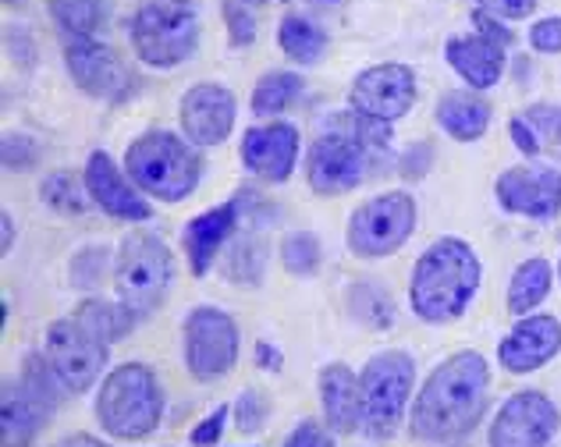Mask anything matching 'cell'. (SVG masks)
I'll use <instances>...</instances> for the list:
<instances>
[{"label":"cell","instance_id":"cell-45","mask_svg":"<svg viewBox=\"0 0 561 447\" xmlns=\"http://www.w3.org/2000/svg\"><path fill=\"white\" fill-rule=\"evenodd\" d=\"M0 224H4V245H0V249L11 252V242H14V217L4 210V217H0Z\"/></svg>","mask_w":561,"mask_h":447},{"label":"cell","instance_id":"cell-8","mask_svg":"<svg viewBox=\"0 0 561 447\" xmlns=\"http://www.w3.org/2000/svg\"><path fill=\"white\" fill-rule=\"evenodd\" d=\"M199 8L188 4H139L131 19V47L150 68H174L199 47Z\"/></svg>","mask_w":561,"mask_h":447},{"label":"cell","instance_id":"cell-43","mask_svg":"<svg viewBox=\"0 0 561 447\" xmlns=\"http://www.w3.org/2000/svg\"><path fill=\"white\" fill-rule=\"evenodd\" d=\"M280 363H285V355H280L274 345H267V341H260V345H256V366L260 369H280Z\"/></svg>","mask_w":561,"mask_h":447},{"label":"cell","instance_id":"cell-11","mask_svg":"<svg viewBox=\"0 0 561 447\" xmlns=\"http://www.w3.org/2000/svg\"><path fill=\"white\" fill-rule=\"evenodd\" d=\"M107 352H111V341L100 337L90 323L76 317V312L50 323L47 348H43L47 363L54 366V373L61 377L68 391H90L103 373V366H107Z\"/></svg>","mask_w":561,"mask_h":447},{"label":"cell","instance_id":"cell-23","mask_svg":"<svg viewBox=\"0 0 561 447\" xmlns=\"http://www.w3.org/2000/svg\"><path fill=\"white\" fill-rule=\"evenodd\" d=\"M445 57H448V65L459 71L472 89H477V93L501 82V71H505V50L494 47V43L483 39L480 33L451 36L445 43Z\"/></svg>","mask_w":561,"mask_h":447},{"label":"cell","instance_id":"cell-16","mask_svg":"<svg viewBox=\"0 0 561 447\" xmlns=\"http://www.w3.org/2000/svg\"><path fill=\"white\" fill-rule=\"evenodd\" d=\"M501 210L529 220H554L561 214V171L548 163L534 168H508L494 182Z\"/></svg>","mask_w":561,"mask_h":447},{"label":"cell","instance_id":"cell-48","mask_svg":"<svg viewBox=\"0 0 561 447\" xmlns=\"http://www.w3.org/2000/svg\"><path fill=\"white\" fill-rule=\"evenodd\" d=\"M242 4H263V0H242Z\"/></svg>","mask_w":561,"mask_h":447},{"label":"cell","instance_id":"cell-14","mask_svg":"<svg viewBox=\"0 0 561 447\" xmlns=\"http://www.w3.org/2000/svg\"><path fill=\"white\" fill-rule=\"evenodd\" d=\"M65 65L71 71V79L82 89V93H90L93 100H125L131 93V79L128 65L122 61V54L103 47L93 36H68L65 43Z\"/></svg>","mask_w":561,"mask_h":447},{"label":"cell","instance_id":"cell-10","mask_svg":"<svg viewBox=\"0 0 561 447\" xmlns=\"http://www.w3.org/2000/svg\"><path fill=\"white\" fill-rule=\"evenodd\" d=\"M412 228H416V199L409 192H383L352 214L348 249L366 260L391 256L409 242Z\"/></svg>","mask_w":561,"mask_h":447},{"label":"cell","instance_id":"cell-27","mask_svg":"<svg viewBox=\"0 0 561 447\" xmlns=\"http://www.w3.org/2000/svg\"><path fill=\"white\" fill-rule=\"evenodd\" d=\"M302 93V79L295 71H267L253 89V114L274 117L291 107V100Z\"/></svg>","mask_w":561,"mask_h":447},{"label":"cell","instance_id":"cell-44","mask_svg":"<svg viewBox=\"0 0 561 447\" xmlns=\"http://www.w3.org/2000/svg\"><path fill=\"white\" fill-rule=\"evenodd\" d=\"M54 447H107L103 440L90 437V434H76V437H65V440H57Z\"/></svg>","mask_w":561,"mask_h":447},{"label":"cell","instance_id":"cell-2","mask_svg":"<svg viewBox=\"0 0 561 447\" xmlns=\"http://www.w3.org/2000/svg\"><path fill=\"white\" fill-rule=\"evenodd\" d=\"M391 142V125L366 117L359 111H345L328 117V125L309 146L306 174L309 188L317 196H337V192H352L363 185L374 163L383 157Z\"/></svg>","mask_w":561,"mask_h":447},{"label":"cell","instance_id":"cell-41","mask_svg":"<svg viewBox=\"0 0 561 447\" xmlns=\"http://www.w3.org/2000/svg\"><path fill=\"white\" fill-rule=\"evenodd\" d=\"M480 8L497 14V19H526V14H534L537 0H480Z\"/></svg>","mask_w":561,"mask_h":447},{"label":"cell","instance_id":"cell-1","mask_svg":"<svg viewBox=\"0 0 561 447\" xmlns=\"http://www.w3.org/2000/svg\"><path fill=\"white\" fill-rule=\"evenodd\" d=\"M491 401V369L480 352H455L434 366L412 405V437L426 444L462 440L483 420Z\"/></svg>","mask_w":561,"mask_h":447},{"label":"cell","instance_id":"cell-15","mask_svg":"<svg viewBox=\"0 0 561 447\" xmlns=\"http://www.w3.org/2000/svg\"><path fill=\"white\" fill-rule=\"evenodd\" d=\"M348 103H352V111L391 125L398 117H405L412 111V103H416V71L398 61L366 68L359 79L352 82Z\"/></svg>","mask_w":561,"mask_h":447},{"label":"cell","instance_id":"cell-49","mask_svg":"<svg viewBox=\"0 0 561 447\" xmlns=\"http://www.w3.org/2000/svg\"><path fill=\"white\" fill-rule=\"evenodd\" d=\"M558 277H561V263H558Z\"/></svg>","mask_w":561,"mask_h":447},{"label":"cell","instance_id":"cell-37","mask_svg":"<svg viewBox=\"0 0 561 447\" xmlns=\"http://www.w3.org/2000/svg\"><path fill=\"white\" fill-rule=\"evenodd\" d=\"M529 43H534V50H540V54H561V19L558 14H548V19L529 25Z\"/></svg>","mask_w":561,"mask_h":447},{"label":"cell","instance_id":"cell-35","mask_svg":"<svg viewBox=\"0 0 561 447\" xmlns=\"http://www.w3.org/2000/svg\"><path fill=\"white\" fill-rule=\"evenodd\" d=\"M234 415H239V429L242 434H253L263 423H267V398L260 391H245L234 405Z\"/></svg>","mask_w":561,"mask_h":447},{"label":"cell","instance_id":"cell-3","mask_svg":"<svg viewBox=\"0 0 561 447\" xmlns=\"http://www.w3.org/2000/svg\"><path fill=\"white\" fill-rule=\"evenodd\" d=\"M483 266L462 238H437L412 266L409 302L412 312L426 323H451L469 309L480 291Z\"/></svg>","mask_w":561,"mask_h":447},{"label":"cell","instance_id":"cell-22","mask_svg":"<svg viewBox=\"0 0 561 447\" xmlns=\"http://www.w3.org/2000/svg\"><path fill=\"white\" fill-rule=\"evenodd\" d=\"M320 405L334 434H356L363 423V387L345 363L320 369Z\"/></svg>","mask_w":561,"mask_h":447},{"label":"cell","instance_id":"cell-6","mask_svg":"<svg viewBox=\"0 0 561 447\" xmlns=\"http://www.w3.org/2000/svg\"><path fill=\"white\" fill-rule=\"evenodd\" d=\"M174 280V263L168 245L150 231L125 234L117 252V298L131 309V317H150L164 302Z\"/></svg>","mask_w":561,"mask_h":447},{"label":"cell","instance_id":"cell-17","mask_svg":"<svg viewBox=\"0 0 561 447\" xmlns=\"http://www.w3.org/2000/svg\"><path fill=\"white\" fill-rule=\"evenodd\" d=\"M234 114H239V103H234L231 89L217 82H203V85H192L182 96L179 122L192 146H220L231 136Z\"/></svg>","mask_w":561,"mask_h":447},{"label":"cell","instance_id":"cell-7","mask_svg":"<svg viewBox=\"0 0 561 447\" xmlns=\"http://www.w3.org/2000/svg\"><path fill=\"white\" fill-rule=\"evenodd\" d=\"M57 383L61 377L47 363V355H28L22 366L19 380L4 383V415H0V434H4V447H33L36 434L43 429V420L57 409ZM65 387V383H61ZM68 391V387H65Z\"/></svg>","mask_w":561,"mask_h":447},{"label":"cell","instance_id":"cell-5","mask_svg":"<svg viewBox=\"0 0 561 447\" xmlns=\"http://www.w3.org/2000/svg\"><path fill=\"white\" fill-rule=\"evenodd\" d=\"M96 415L103 429L117 440L150 437L164 415V391H160L153 369L142 363H125L107 373L96 398Z\"/></svg>","mask_w":561,"mask_h":447},{"label":"cell","instance_id":"cell-21","mask_svg":"<svg viewBox=\"0 0 561 447\" xmlns=\"http://www.w3.org/2000/svg\"><path fill=\"white\" fill-rule=\"evenodd\" d=\"M239 210H242V196L231 199L225 206H214V210H206L199 217H192L182 231V242H185V252H188V266L196 277H206L210 274L214 260L220 256V245L228 242L239 228Z\"/></svg>","mask_w":561,"mask_h":447},{"label":"cell","instance_id":"cell-9","mask_svg":"<svg viewBox=\"0 0 561 447\" xmlns=\"http://www.w3.org/2000/svg\"><path fill=\"white\" fill-rule=\"evenodd\" d=\"M412 383H416V363L409 352H380L363 366V426L377 440H388L402 423Z\"/></svg>","mask_w":561,"mask_h":447},{"label":"cell","instance_id":"cell-12","mask_svg":"<svg viewBox=\"0 0 561 447\" xmlns=\"http://www.w3.org/2000/svg\"><path fill=\"white\" fill-rule=\"evenodd\" d=\"M239 363V326L225 309L199 306L185 317V366L196 380H220Z\"/></svg>","mask_w":561,"mask_h":447},{"label":"cell","instance_id":"cell-25","mask_svg":"<svg viewBox=\"0 0 561 447\" xmlns=\"http://www.w3.org/2000/svg\"><path fill=\"white\" fill-rule=\"evenodd\" d=\"M554 271L543 256L523 260L515 266L512 285H508V312L512 317H534V309L551 295Z\"/></svg>","mask_w":561,"mask_h":447},{"label":"cell","instance_id":"cell-32","mask_svg":"<svg viewBox=\"0 0 561 447\" xmlns=\"http://www.w3.org/2000/svg\"><path fill=\"white\" fill-rule=\"evenodd\" d=\"M526 122L534 125L540 142L561 146V107H554V103H534V107L526 111Z\"/></svg>","mask_w":561,"mask_h":447},{"label":"cell","instance_id":"cell-30","mask_svg":"<svg viewBox=\"0 0 561 447\" xmlns=\"http://www.w3.org/2000/svg\"><path fill=\"white\" fill-rule=\"evenodd\" d=\"M85 185V182H82ZM82 185L76 174L68 171H57L43 182V203L54 206L61 214H82L85 210V196H82Z\"/></svg>","mask_w":561,"mask_h":447},{"label":"cell","instance_id":"cell-42","mask_svg":"<svg viewBox=\"0 0 561 447\" xmlns=\"http://www.w3.org/2000/svg\"><path fill=\"white\" fill-rule=\"evenodd\" d=\"M431 157H434V149L431 146H412L409 149V157L402 160V174L405 177H423L426 174V163H431Z\"/></svg>","mask_w":561,"mask_h":447},{"label":"cell","instance_id":"cell-28","mask_svg":"<svg viewBox=\"0 0 561 447\" xmlns=\"http://www.w3.org/2000/svg\"><path fill=\"white\" fill-rule=\"evenodd\" d=\"M47 8L68 36H93L107 19V0H47Z\"/></svg>","mask_w":561,"mask_h":447},{"label":"cell","instance_id":"cell-31","mask_svg":"<svg viewBox=\"0 0 561 447\" xmlns=\"http://www.w3.org/2000/svg\"><path fill=\"white\" fill-rule=\"evenodd\" d=\"M263 242L260 238H242L239 245L231 249V260H228V274L231 280H239V285H256L263 277Z\"/></svg>","mask_w":561,"mask_h":447},{"label":"cell","instance_id":"cell-4","mask_svg":"<svg viewBox=\"0 0 561 447\" xmlns=\"http://www.w3.org/2000/svg\"><path fill=\"white\" fill-rule=\"evenodd\" d=\"M125 171L146 196L182 203L199 185L203 160L196 146L171 131H146L125 149Z\"/></svg>","mask_w":561,"mask_h":447},{"label":"cell","instance_id":"cell-36","mask_svg":"<svg viewBox=\"0 0 561 447\" xmlns=\"http://www.w3.org/2000/svg\"><path fill=\"white\" fill-rule=\"evenodd\" d=\"M472 25H477V33L483 36V39H491L494 47H501V50H508L512 47V39H515V33L505 25V19H497V14H491V11H472Z\"/></svg>","mask_w":561,"mask_h":447},{"label":"cell","instance_id":"cell-46","mask_svg":"<svg viewBox=\"0 0 561 447\" xmlns=\"http://www.w3.org/2000/svg\"><path fill=\"white\" fill-rule=\"evenodd\" d=\"M139 4H188V8H199V0H139Z\"/></svg>","mask_w":561,"mask_h":447},{"label":"cell","instance_id":"cell-33","mask_svg":"<svg viewBox=\"0 0 561 447\" xmlns=\"http://www.w3.org/2000/svg\"><path fill=\"white\" fill-rule=\"evenodd\" d=\"M36 160H39L36 139L19 136V131H8L4 136V168L8 171H28V168H36Z\"/></svg>","mask_w":561,"mask_h":447},{"label":"cell","instance_id":"cell-20","mask_svg":"<svg viewBox=\"0 0 561 447\" xmlns=\"http://www.w3.org/2000/svg\"><path fill=\"white\" fill-rule=\"evenodd\" d=\"M85 192H90V199L100 206L103 214H111L117 220H150V203H146L136 188L128 185V177L117 171V163L96 149V153L85 160Z\"/></svg>","mask_w":561,"mask_h":447},{"label":"cell","instance_id":"cell-38","mask_svg":"<svg viewBox=\"0 0 561 447\" xmlns=\"http://www.w3.org/2000/svg\"><path fill=\"white\" fill-rule=\"evenodd\" d=\"M285 447H334V440H331V434L320 423L306 420V423H299V426L291 429Z\"/></svg>","mask_w":561,"mask_h":447},{"label":"cell","instance_id":"cell-19","mask_svg":"<svg viewBox=\"0 0 561 447\" xmlns=\"http://www.w3.org/2000/svg\"><path fill=\"white\" fill-rule=\"evenodd\" d=\"M242 160L263 182H288L299 160V128L288 122L256 125L242 139Z\"/></svg>","mask_w":561,"mask_h":447},{"label":"cell","instance_id":"cell-40","mask_svg":"<svg viewBox=\"0 0 561 447\" xmlns=\"http://www.w3.org/2000/svg\"><path fill=\"white\" fill-rule=\"evenodd\" d=\"M508 136H512L515 149H519V153H526V157H537V153H540V146H543L540 136L534 131V125H529L526 117H512Z\"/></svg>","mask_w":561,"mask_h":447},{"label":"cell","instance_id":"cell-24","mask_svg":"<svg viewBox=\"0 0 561 447\" xmlns=\"http://www.w3.org/2000/svg\"><path fill=\"white\" fill-rule=\"evenodd\" d=\"M437 125L448 131L455 142H477L486 125H491V103H486L477 89H455L437 100Z\"/></svg>","mask_w":561,"mask_h":447},{"label":"cell","instance_id":"cell-47","mask_svg":"<svg viewBox=\"0 0 561 447\" xmlns=\"http://www.w3.org/2000/svg\"><path fill=\"white\" fill-rule=\"evenodd\" d=\"M4 4H8V8H19V4H25V0H4Z\"/></svg>","mask_w":561,"mask_h":447},{"label":"cell","instance_id":"cell-34","mask_svg":"<svg viewBox=\"0 0 561 447\" xmlns=\"http://www.w3.org/2000/svg\"><path fill=\"white\" fill-rule=\"evenodd\" d=\"M225 19H228L234 47H249V43L256 39V19L249 14V4H242V0H228V4H225Z\"/></svg>","mask_w":561,"mask_h":447},{"label":"cell","instance_id":"cell-18","mask_svg":"<svg viewBox=\"0 0 561 447\" xmlns=\"http://www.w3.org/2000/svg\"><path fill=\"white\" fill-rule=\"evenodd\" d=\"M558 352H561V323L548 317V312H534V317H523L515 323L508 337L501 341L497 359L508 373L523 377V373L548 366Z\"/></svg>","mask_w":561,"mask_h":447},{"label":"cell","instance_id":"cell-13","mask_svg":"<svg viewBox=\"0 0 561 447\" xmlns=\"http://www.w3.org/2000/svg\"><path fill=\"white\" fill-rule=\"evenodd\" d=\"M561 429V412L543 391H515L491 423V447H548Z\"/></svg>","mask_w":561,"mask_h":447},{"label":"cell","instance_id":"cell-26","mask_svg":"<svg viewBox=\"0 0 561 447\" xmlns=\"http://www.w3.org/2000/svg\"><path fill=\"white\" fill-rule=\"evenodd\" d=\"M277 43L288 61L306 65V68L320 65L323 54H328V36H323V28H317L309 19H302V14H285V19H280Z\"/></svg>","mask_w":561,"mask_h":447},{"label":"cell","instance_id":"cell-39","mask_svg":"<svg viewBox=\"0 0 561 447\" xmlns=\"http://www.w3.org/2000/svg\"><path fill=\"white\" fill-rule=\"evenodd\" d=\"M225 420H228V409H225V405L214 409L196 429H192V444H196V447H214V444L220 440V429H225Z\"/></svg>","mask_w":561,"mask_h":447},{"label":"cell","instance_id":"cell-29","mask_svg":"<svg viewBox=\"0 0 561 447\" xmlns=\"http://www.w3.org/2000/svg\"><path fill=\"white\" fill-rule=\"evenodd\" d=\"M320 256H323V249L313 231H291L285 234V242H280V263H285V271L295 277L317 274Z\"/></svg>","mask_w":561,"mask_h":447}]
</instances>
